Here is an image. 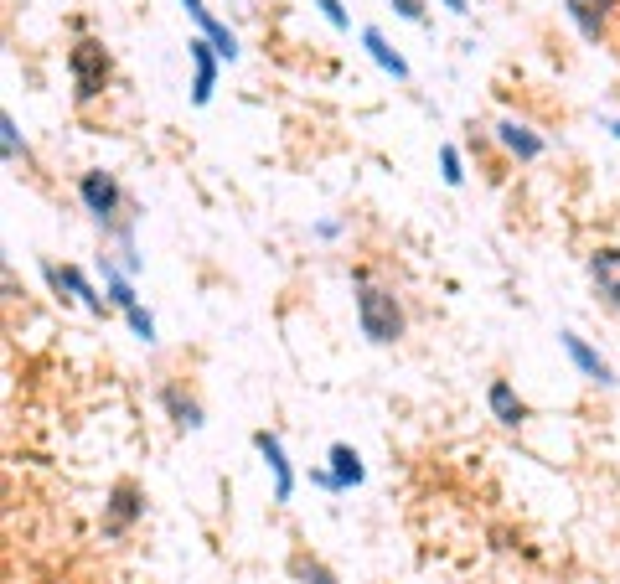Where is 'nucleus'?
<instances>
[{
  "label": "nucleus",
  "instance_id": "1",
  "mask_svg": "<svg viewBox=\"0 0 620 584\" xmlns=\"http://www.w3.org/2000/svg\"><path fill=\"white\" fill-rule=\"evenodd\" d=\"M357 321H362V336H367V342H378V347L398 342V331H403L398 300L388 290H378V285H362L357 290Z\"/></svg>",
  "mask_w": 620,
  "mask_h": 584
},
{
  "label": "nucleus",
  "instance_id": "2",
  "mask_svg": "<svg viewBox=\"0 0 620 584\" xmlns=\"http://www.w3.org/2000/svg\"><path fill=\"white\" fill-rule=\"evenodd\" d=\"M109 78V57L99 42H78L73 47V83H78V99H93Z\"/></svg>",
  "mask_w": 620,
  "mask_h": 584
},
{
  "label": "nucleus",
  "instance_id": "3",
  "mask_svg": "<svg viewBox=\"0 0 620 584\" xmlns=\"http://www.w3.org/2000/svg\"><path fill=\"white\" fill-rule=\"evenodd\" d=\"M186 57H192V104H207L212 88H217V52L212 42H186Z\"/></svg>",
  "mask_w": 620,
  "mask_h": 584
},
{
  "label": "nucleus",
  "instance_id": "4",
  "mask_svg": "<svg viewBox=\"0 0 620 584\" xmlns=\"http://www.w3.org/2000/svg\"><path fill=\"white\" fill-rule=\"evenodd\" d=\"M254 445H259V455L269 460V471H274V502H290V491H295V471H290V460H285V445H279V435L259 429Z\"/></svg>",
  "mask_w": 620,
  "mask_h": 584
},
{
  "label": "nucleus",
  "instance_id": "5",
  "mask_svg": "<svg viewBox=\"0 0 620 584\" xmlns=\"http://www.w3.org/2000/svg\"><path fill=\"white\" fill-rule=\"evenodd\" d=\"M78 192H83V207L93 212V218H114V207H119V187H114V176H104V171H88L83 181H78Z\"/></svg>",
  "mask_w": 620,
  "mask_h": 584
},
{
  "label": "nucleus",
  "instance_id": "6",
  "mask_svg": "<svg viewBox=\"0 0 620 584\" xmlns=\"http://www.w3.org/2000/svg\"><path fill=\"white\" fill-rule=\"evenodd\" d=\"M181 6H186V16H192L197 26H202V32H207V42H212V52L217 57H228V63H233V57H238V37L228 32V26L223 21H217L207 6H202V0H181Z\"/></svg>",
  "mask_w": 620,
  "mask_h": 584
},
{
  "label": "nucleus",
  "instance_id": "7",
  "mask_svg": "<svg viewBox=\"0 0 620 584\" xmlns=\"http://www.w3.org/2000/svg\"><path fill=\"white\" fill-rule=\"evenodd\" d=\"M47 280H52L57 290H73V295L88 305V311H99V316H104V300L93 295V285L83 280V269H73V264H62V269H57V264H47Z\"/></svg>",
  "mask_w": 620,
  "mask_h": 584
},
{
  "label": "nucleus",
  "instance_id": "8",
  "mask_svg": "<svg viewBox=\"0 0 620 584\" xmlns=\"http://www.w3.org/2000/svg\"><path fill=\"white\" fill-rule=\"evenodd\" d=\"M564 352L574 357V367H579V373H584V378H595V383H615V378H610V367H605V357L584 347V336H574V331H564Z\"/></svg>",
  "mask_w": 620,
  "mask_h": 584
},
{
  "label": "nucleus",
  "instance_id": "9",
  "mask_svg": "<svg viewBox=\"0 0 620 584\" xmlns=\"http://www.w3.org/2000/svg\"><path fill=\"white\" fill-rule=\"evenodd\" d=\"M362 47L372 52V63H378L383 73H393V78H409V63H403V57L388 47V37L378 32V26H367V32H362Z\"/></svg>",
  "mask_w": 620,
  "mask_h": 584
},
{
  "label": "nucleus",
  "instance_id": "10",
  "mask_svg": "<svg viewBox=\"0 0 620 584\" xmlns=\"http://www.w3.org/2000/svg\"><path fill=\"white\" fill-rule=\"evenodd\" d=\"M496 135H502V145L512 150V156H522V161H538V156H543V140H538L533 130H522L517 119H502V125H496Z\"/></svg>",
  "mask_w": 620,
  "mask_h": 584
},
{
  "label": "nucleus",
  "instance_id": "11",
  "mask_svg": "<svg viewBox=\"0 0 620 584\" xmlns=\"http://www.w3.org/2000/svg\"><path fill=\"white\" fill-rule=\"evenodd\" d=\"M486 404H491V414H496V419H502L507 429H517V424H522V414H527V409H522V398L512 393V383H491V393H486Z\"/></svg>",
  "mask_w": 620,
  "mask_h": 584
},
{
  "label": "nucleus",
  "instance_id": "12",
  "mask_svg": "<svg viewBox=\"0 0 620 584\" xmlns=\"http://www.w3.org/2000/svg\"><path fill=\"white\" fill-rule=\"evenodd\" d=\"M589 274H595V285L605 295H615V305H620V249H600L589 259Z\"/></svg>",
  "mask_w": 620,
  "mask_h": 584
},
{
  "label": "nucleus",
  "instance_id": "13",
  "mask_svg": "<svg viewBox=\"0 0 620 584\" xmlns=\"http://www.w3.org/2000/svg\"><path fill=\"white\" fill-rule=\"evenodd\" d=\"M331 476H336V486L347 491V486H362V460H357V450L352 445H331Z\"/></svg>",
  "mask_w": 620,
  "mask_h": 584
},
{
  "label": "nucleus",
  "instance_id": "14",
  "mask_svg": "<svg viewBox=\"0 0 620 584\" xmlns=\"http://www.w3.org/2000/svg\"><path fill=\"white\" fill-rule=\"evenodd\" d=\"M605 6H610V0H569V16L579 21V32H584V37H600Z\"/></svg>",
  "mask_w": 620,
  "mask_h": 584
},
{
  "label": "nucleus",
  "instance_id": "15",
  "mask_svg": "<svg viewBox=\"0 0 620 584\" xmlns=\"http://www.w3.org/2000/svg\"><path fill=\"white\" fill-rule=\"evenodd\" d=\"M140 512V497H135V486H119L114 491V507H109V533H124L130 528V517Z\"/></svg>",
  "mask_w": 620,
  "mask_h": 584
},
{
  "label": "nucleus",
  "instance_id": "16",
  "mask_svg": "<svg viewBox=\"0 0 620 584\" xmlns=\"http://www.w3.org/2000/svg\"><path fill=\"white\" fill-rule=\"evenodd\" d=\"M104 280H109V300L119 305V311H130V305H140V300H135V285L124 280L119 269H109V264H104Z\"/></svg>",
  "mask_w": 620,
  "mask_h": 584
},
{
  "label": "nucleus",
  "instance_id": "17",
  "mask_svg": "<svg viewBox=\"0 0 620 584\" xmlns=\"http://www.w3.org/2000/svg\"><path fill=\"white\" fill-rule=\"evenodd\" d=\"M166 404H171V414H176V424H186V429H197V424H202V409L192 404V398H181L176 388H166Z\"/></svg>",
  "mask_w": 620,
  "mask_h": 584
},
{
  "label": "nucleus",
  "instance_id": "18",
  "mask_svg": "<svg viewBox=\"0 0 620 584\" xmlns=\"http://www.w3.org/2000/svg\"><path fill=\"white\" fill-rule=\"evenodd\" d=\"M440 176L450 181V187H460V176H465V171H460V150H455V145L440 150Z\"/></svg>",
  "mask_w": 620,
  "mask_h": 584
},
{
  "label": "nucleus",
  "instance_id": "19",
  "mask_svg": "<svg viewBox=\"0 0 620 584\" xmlns=\"http://www.w3.org/2000/svg\"><path fill=\"white\" fill-rule=\"evenodd\" d=\"M0 140H6V161H16V156H21V130H16V119H11V114L0 119Z\"/></svg>",
  "mask_w": 620,
  "mask_h": 584
},
{
  "label": "nucleus",
  "instance_id": "20",
  "mask_svg": "<svg viewBox=\"0 0 620 584\" xmlns=\"http://www.w3.org/2000/svg\"><path fill=\"white\" fill-rule=\"evenodd\" d=\"M124 316H130L135 336H145V342H155V316H150V311H140V305H130V311H124Z\"/></svg>",
  "mask_w": 620,
  "mask_h": 584
},
{
  "label": "nucleus",
  "instance_id": "21",
  "mask_svg": "<svg viewBox=\"0 0 620 584\" xmlns=\"http://www.w3.org/2000/svg\"><path fill=\"white\" fill-rule=\"evenodd\" d=\"M300 584H336L326 564H300Z\"/></svg>",
  "mask_w": 620,
  "mask_h": 584
},
{
  "label": "nucleus",
  "instance_id": "22",
  "mask_svg": "<svg viewBox=\"0 0 620 584\" xmlns=\"http://www.w3.org/2000/svg\"><path fill=\"white\" fill-rule=\"evenodd\" d=\"M321 6V16L331 21V26H347V11H341V0H316Z\"/></svg>",
  "mask_w": 620,
  "mask_h": 584
},
{
  "label": "nucleus",
  "instance_id": "23",
  "mask_svg": "<svg viewBox=\"0 0 620 584\" xmlns=\"http://www.w3.org/2000/svg\"><path fill=\"white\" fill-rule=\"evenodd\" d=\"M393 11H398V16H409V21H419V16H424L419 0H393Z\"/></svg>",
  "mask_w": 620,
  "mask_h": 584
},
{
  "label": "nucleus",
  "instance_id": "24",
  "mask_svg": "<svg viewBox=\"0 0 620 584\" xmlns=\"http://www.w3.org/2000/svg\"><path fill=\"white\" fill-rule=\"evenodd\" d=\"M445 6H450V11H460V16H465V11H471V6H465V0H445Z\"/></svg>",
  "mask_w": 620,
  "mask_h": 584
},
{
  "label": "nucleus",
  "instance_id": "25",
  "mask_svg": "<svg viewBox=\"0 0 620 584\" xmlns=\"http://www.w3.org/2000/svg\"><path fill=\"white\" fill-rule=\"evenodd\" d=\"M610 130H615V135H620V119H610Z\"/></svg>",
  "mask_w": 620,
  "mask_h": 584
}]
</instances>
